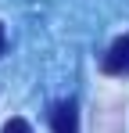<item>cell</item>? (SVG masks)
Here are the masks:
<instances>
[{"label": "cell", "instance_id": "obj_1", "mask_svg": "<svg viewBox=\"0 0 129 133\" xmlns=\"http://www.w3.org/2000/svg\"><path fill=\"white\" fill-rule=\"evenodd\" d=\"M50 130L54 133H79V108H75V101H58L50 108Z\"/></svg>", "mask_w": 129, "mask_h": 133}, {"label": "cell", "instance_id": "obj_2", "mask_svg": "<svg viewBox=\"0 0 129 133\" xmlns=\"http://www.w3.org/2000/svg\"><path fill=\"white\" fill-rule=\"evenodd\" d=\"M104 72L108 76H129V36H118L104 54Z\"/></svg>", "mask_w": 129, "mask_h": 133}, {"label": "cell", "instance_id": "obj_3", "mask_svg": "<svg viewBox=\"0 0 129 133\" xmlns=\"http://www.w3.org/2000/svg\"><path fill=\"white\" fill-rule=\"evenodd\" d=\"M4 133H32V126H29L25 119H7V122H4Z\"/></svg>", "mask_w": 129, "mask_h": 133}, {"label": "cell", "instance_id": "obj_4", "mask_svg": "<svg viewBox=\"0 0 129 133\" xmlns=\"http://www.w3.org/2000/svg\"><path fill=\"white\" fill-rule=\"evenodd\" d=\"M4 47H7V36H4V25H0V54H4Z\"/></svg>", "mask_w": 129, "mask_h": 133}]
</instances>
